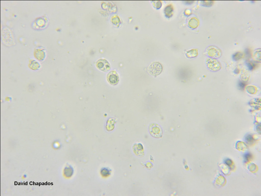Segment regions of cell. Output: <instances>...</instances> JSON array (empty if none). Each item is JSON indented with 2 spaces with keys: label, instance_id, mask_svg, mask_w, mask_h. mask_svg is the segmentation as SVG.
Segmentation results:
<instances>
[{
  "label": "cell",
  "instance_id": "obj_1",
  "mask_svg": "<svg viewBox=\"0 0 261 196\" xmlns=\"http://www.w3.org/2000/svg\"><path fill=\"white\" fill-rule=\"evenodd\" d=\"M149 131L151 135L154 138H161L163 135L162 130L160 126L157 124H150L149 127Z\"/></svg>",
  "mask_w": 261,
  "mask_h": 196
},
{
  "label": "cell",
  "instance_id": "obj_2",
  "mask_svg": "<svg viewBox=\"0 0 261 196\" xmlns=\"http://www.w3.org/2000/svg\"><path fill=\"white\" fill-rule=\"evenodd\" d=\"M206 63L207 67L212 71H218L221 68V65L220 62L215 58H208Z\"/></svg>",
  "mask_w": 261,
  "mask_h": 196
},
{
  "label": "cell",
  "instance_id": "obj_3",
  "mask_svg": "<svg viewBox=\"0 0 261 196\" xmlns=\"http://www.w3.org/2000/svg\"><path fill=\"white\" fill-rule=\"evenodd\" d=\"M163 70L161 64L158 62H154L150 64L148 68V72L150 74L157 76L160 74Z\"/></svg>",
  "mask_w": 261,
  "mask_h": 196
},
{
  "label": "cell",
  "instance_id": "obj_4",
  "mask_svg": "<svg viewBox=\"0 0 261 196\" xmlns=\"http://www.w3.org/2000/svg\"><path fill=\"white\" fill-rule=\"evenodd\" d=\"M206 53L208 56L213 58H220L222 55L221 50L216 46L213 45L207 48Z\"/></svg>",
  "mask_w": 261,
  "mask_h": 196
},
{
  "label": "cell",
  "instance_id": "obj_5",
  "mask_svg": "<svg viewBox=\"0 0 261 196\" xmlns=\"http://www.w3.org/2000/svg\"><path fill=\"white\" fill-rule=\"evenodd\" d=\"M108 82L112 85H115L118 83L119 77L116 71H112L108 73L107 76Z\"/></svg>",
  "mask_w": 261,
  "mask_h": 196
},
{
  "label": "cell",
  "instance_id": "obj_6",
  "mask_svg": "<svg viewBox=\"0 0 261 196\" xmlns=\"http://www.w3.org/2000/svg\"><path fill=\"white\" fill-rule=\"evenodd\" d=\"M96 65L99 70L103 72H107L110 69V66L107 60L104 59H101L97 61Z\"/></svg>",
  "mask_w": 261,
  "mask_h": 196
},
{
  "label": "cell",
  "instance_id": "obj_7",
  "mask_svg": "<svg viewBox=\"0 0 261 196\" xmlns=\"http://www.w3.org/2000/svg\"><path fill=\"white\" fill-rule=\"evenodd\" d=\"M199 24V20L196 18L193 17L189 20L188 25L190 28L195 29L198 26Z\"/></svg>",
  "mask_w": 261,
  "mask_h": 196
},
{
  "label": "cell",
  "instance_id": "obj_8",
  "mask_svg": "<svg viewBox=\"0 0 261 196\" xmlns=\"http://www.w3.org/2000/svg\"><path fill=\"white\" fill-rule=\"evenodd\" d=\"M198 54V51L197 49H194L187 51L186 55L188 58H193L197 56Z\"/></svg>",
  "mask_w": 261,
  "mask_h": 196
},
{
  "label": "cell",
  "instance_id": "obj_9",
  "mask_svg": "<svg viewBox=\"0 0 261 196\" xmlns=\"http://www.w3.org/2000/svg\"><path fill=\"white\" fill-rule=\"evenodd\" d=\"M261 48L257 49L254 51L253 54V58L257 62L261 61Z\"/></svg>",
  "mask_w": 261,
  "mask_h": 196
},
{
  "label": "cell",
  "instance_id": "obj_10",
  "mask_svg": "<svg viewBox=\"0 0 261 196\" xmlns=\"http://www.w3.org/2000/svg\"><path fill=\"white\" fill-rule=\"evenodd\" d=\"M173 11V8L171 5L167 6L164 9V13L166 17H170L172 15Z\"/></svg>",
  "mask_w": 261,
  "mask_h": 196
},
{
  "label": "cell",
  "instance_id": "obj_11",
  "mask_svg": "<svg viewBox=\"0 0 261 196\" xmlns=\"http://www.w3.org/2000/svg\"><path fill=\"white\" fill-rule=\"evenodd\" d=\"M133 149V150H139L135 152H135V153L137 155H139V156H140V155H141V153H143V147L141 144H135V145H134Z\"/></svg>",
  "mask_w": 261,
  "mask_h": 196
},
{
  "label": "cell",
  "instance_id": "obj_12",
  "mask_svg": "<svg viewBox=\"0 0 261 196\" xmlns=\"http://www.w3.org/2000/svg\"><path fill=\"white\" fill-rule=\"evenodd\" d=\"M101 174L102 177H106L110 175V171L107 168H102L101 171Z\"/></svg>",
  "mask_w": 261,
  "mask_h": 196
},
{
  "label": "cell",
  "instance_id": "obj_13",
  "mask_svg": "<svg viewBox=\"0 0 261 196\" xmlns=\"http://www.w3.org/2000/svg\"><path fill=\"white\" fill-rule=\"evenodd\" d=\"M243 56V54L240 52H236L232 55V58L235 61H238L241 59Z\"/></svg>",
  "mask_w": 261,
  "mask_h": 196
},
{
  "label": "cell",
  "instance_id": "obj_14",
  "mask_svg": "<svg viewBox=\"0 0 261 196\" xmlns=\"http://www.w3.org/2000/svg\"><path fill=\"white\" fill-rule=\"evenodd\" d=\"M245 141L248 144H251L253 143L254 139L253 137L250 135H248L245 137Z\"/></svg>",
  "mask_w": 261,
  "mask_h": 196
},
{
  "label": "cell",
  "instance_id": "obj_15",
  "mask_svg": "<svg viewBox=\"0 0 261 196\" xmlns=\"http://www.w3.org/2000/svg\"><path fill=\"white\" fill-rule=\"evenodd\" d=\"M252 155L249 153H247L244 155V159L245 162H248L250 159L252 158Z\"/></svg>",
  "mask_w": 261,
  "mask_h": 196
},
{
  "label": "cell",
  "instance_id": "obj_16",
  "mask_svg": "<svg viewBox=\"0 0 261 196\" xmlns=\"http://www.w3.org/2000/svg\"><path fill=\"white\" fill-rule=\"evenodd\" d=\"M238 87L239 88V89L241 90H243L245 88V84L244 82H240L238 83Z\"/></svg>",
  "mask_w": 261,
  "mask_h": 196
},
{
  "label": "cell",
  "instance_id": "obj_17",
  "mask_svg": "<svg viewBox=\"0 0 261 196\" xmlns=\"http://www.w3.org/2000/svg\"><path fill=\"white\" fill-rule=\"evenodd\" d=\"M246 64L247 65L248 67L249 70H252V69H253L254 68V66L252 64H251V63H250L249 62H247Z\"/></svg>",
  "mask_w": 261,
  "mask_h": 196
},
{
  "label": "cell",
  "instance_id": "obj_18",
  "mask_svg": "<svg viewBox=\"0 0 261 196\" xmlns=\"http://www.w3.org/2000/svg\"><path fill=\"white\" fill-rule=\"evenodd\" d=\"M225 162L226 164L228 166L231 165L232 163V161H231V160L229 159H227L226 160V161H225Z\"/></svg>",
  "mask_w": 261,
  "mask_h": 196
},
{
  "label": "cell",
  "instance_id": "obj_19",
  "mask_svg": "<svg viewBox=\"0 0 261 196\" xmlns=\"http://www.w3.org/2000/svg\"><path fill=\"white\" fill-rule=\"evenodd\" d=\"M245 53H246V54L247 55L249 56L250 55V51H249L248 49H246L245 51Z\"/></svg>",
  "mask_w": 261,
  "mask_h": 196
},
{
  "label": "cell",
  "instance_id": "obj_20",
  "mask_svg": "<svg viewBox=\"0 0 261 196\" xmlns=\"http://www.w3.org/2000/svg\"><path fill=\"white\" fill-rule=\"evenodd\" d=\"M234 72L236 74H238L239 73V70L238 69H236L235 70H234Z\"/></svg>",
  "mask_w": 261,
  "mask_h": 196
}]
</instances>
